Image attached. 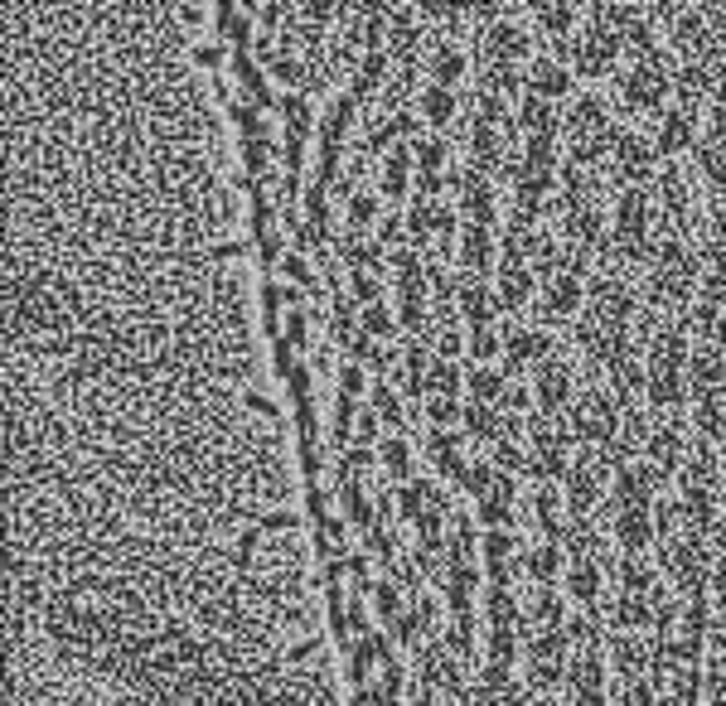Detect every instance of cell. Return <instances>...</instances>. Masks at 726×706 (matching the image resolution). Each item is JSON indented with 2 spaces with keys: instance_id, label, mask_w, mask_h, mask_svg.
Masks as SVG:
<instances>
[{
  "instance_id": "45",
  "label": "cell",
  "mask_w": 726,
  "mask_h": 706,
  "mask_svg": "<svg viewBox=\"0 0 726 706\" xmlns=\"http://www.w3.org/2000/svg\"><path fill=\"white\" fill-rule=\"evenodd\" d=\"M378 459H383V469L397 479V484H407V469H412V445H407V435H388V441L378 445Z\"/></svg>"
},
{
  "instance_id": "1",
  "label": "cell",
  "mask_w": 726,
  "mask_h": 706,
  "mask_svg": "<svg viewBox=\"0 0 726 706\" xmlns=\"http://www.w3.org/2000/svg\"><path fill=\"white\" fill-rule=\"evenodd\" d=\"M674 77H678V59L658 44V49L630 59V69L620 77V103L630 111H658L674 93Z\"/></svg>"
},
{
  "instance_id": "9",
  "label": "cell",
  "mask_w": 726,
  "mask_h": 706,
  "mask_svg": "<svg viewBox=\"0 0 726 706\" xmlns=\"http://www.w3.org/2000/svg\"><path fill=\"white\" fill-rule=\"evenodd\" d=\"M654 170H658L654 136H640V131H620L616 151H610V175H616V184H620V189H654Z\"/></svg>"
},
{
  "instance_id": "3",
  "label": "cell",
  "mask_w": 726,
  "mask_h": 706,
  "mask_svg": "<svg viewBox=\"0 0 726 706\" xmlns=\"http://www.w3.org/2000/svg\"><path fill=\"white\" fill-rule=\"evenodd\" d=\"M567 663H572V638H567V630H528V644H523L528 687L557 692L567 682Z\"/></svg>"
},
{
  "instance_id": "27",
  "label": "cell",
  "mask_w": 726,
  "mask_h": 706,
  "mask_svg": "<svg viewBox=\"0 0 726 706\" xmlns=\"http://www.w3.org/2000/svg\"><path fill=\"white\" fill-rule=\"evenodd\" d=\"M475 503H479V523H485V528H509L513 503H519V484H513V475H499Z\"/></svg>"
},
{
  "instance_id": "58",
  "label": "cell",
  "mask_w": 726,
  "mask_h": 706,
  "mask_svg": "<svg viewBox=\"0 0 726 706\" xmlns=\"http://www.w3.org/2000/svg\"><path fill=\"white\" fill-rule=\"evenodd\" d=\"M722 83H726V77H722Z\"/></svg>"
},
{
  "instance_id": "22",
  "label": "cell",
  "mask_w": 726,
  "mask_h": 706,
  "mask_svg": "<svg viewBox=\"0 0 726 706\" xmlns=\"http://www.w3.org/2000/svg\"><path fill=\"white\" fill-rule=\"evenodd\" d=\"M533 296H538V272L519 266V262H499V272H495L499 310H523V306H533Z\"/></svg>"
},
{
  "instance_id": "25",
  "label": "cell",
  "mask_w": 726,
  "mask_h": 706,
  "mask_svg": "<svg viewBox=\"0 0 726 706\" xmlns=\"http://www.w3.org/2000/svg\"><path fill=\"white\" fill-rule=\"evenodd\" d=\"M479 557H485L489 586H509L513 581V537H509V528H485V537H479Z\"/></svg>"
},
{
  "instance_id": "11",
  "label": "cell",
  "mask_w": 726,
  "mask_h": 706,
  "mask_svg": "<svg viewBox=\"0 0 726 706\" xmlns=\"http://www.w3.org/2000/svg\"><path fill=\"white\" fill-rule=\"evenodd\" d=\"M581 306H586V282H581V276H572V272L547 276L543 290H538V315H543V324L581 320Z\"/></svg>"
},
{
  "instance_id": "32",
  "label": "cell",
  "mask_w": 726,
  "mask_h": 706,
  "mask_svg": "<svg viewBox=\"0 0 726 706\" xmlns=\"http://www.w3.org/2000/svg\"><path fill=\"white\" fill-rule=\"evenodd\" d=\"M567 638H572V654H600V644H606V620H600L596 605H586V610H576L572 620H567Z\"/></svg>"
},
{
  "instance_id": "16",
  "label": "cell",
  "mask_w": 726,
  "mask_h": 706,
  "mask_svg": "<svg viewBox=\"0 0 726 706\" xmlns=\"http://www.w3.org/2000/svg\"><path fill=\"white\" fill-rule=\"evenodd\" d=\"M698 111L688 107H664V117H658V131H654V151L658 160H678V155L698 151Z\"/></svg>"
},
{
  "instance_id": "52",
  "label": "cell",
  "mask_w": 726,
  "mask_h": 706,
  "mask_svg": "<svg viewBox=\"0 0 726 706\" xmlns=\"http://www.w3.org/2000/svg\"><path fill=\"white\" fill-rule=\"evenodd\" d=\"M664 697H658V687L650 678H624L620 682V697H616V706H658Z\"/></svg>"
},
{
  "instance_id": "43",
  "label": "cell",
  "mask_w": 726,
  "mask_h": 706,
  "mask_svg": "<svg viewBox=\"0 0 726 706\" xmlns=\"http://www.w3.org/2000/svg\"><path fill=\"white\" fill-rule=\"evenodd\" d=\"M533 20H538V25H543L557 44H567V39L576 35V10H572V5H538V10H533Z\"/></svg>"
},
{
  "instance_id": "26",
  "label": "cell",
  "mask_w": 726,
  "mask_h": 706,
  "mask_svg": "<svg viewBox=\"0 0 726 706\" xmlns=\"http://www.w3.org/2000/svg\"><path fill=\"white\" fill-rule=\"evenodd\" d=\"M499 252V238L495 228H485V223H465L461 228V272H489V262H495Z\"/></svg>"
},
{
  "instance_id": "20",
  "label": "cell",
  "mask_w": 726,
  "mask_h": 706,
  "mask_svg": "<svg viewBox=\"0 0 726 706\" xmlns=\"http://www.w3.org/2000/svg\"><path fill=\"white\" fill-rule=\"evenodd\" d=\"M567 687H572L576 706L606 702V654H572V663H567Z\"/></svg>"
},
{
  "instance_id": "5",
  "label": "cell",
  "mask_w": 726,
  "mask_h": 706,
  "mask_svg": "<svg viewBox=\"0 0 726 706\" xmlns=\"http://www.w3.org/2000/svg\"><path fill=\"white\" fill-rule=\"evenodd\" d=\"M610 469L596 459V451H581L572 459V469H567L562 479V503H567V518H591L596 513L600 494H610Z\"/></svg>"
},
{
  "instance_id": "35",
  "label": "cell",
  "mask_w": 726,
  "mask_h": 706,
  "mask_svg": "<svg viewBox=\"0 0 726 706\" xmlns=\"http://www.w3.org/2000/svg\"><path fill=\"white\" fill-rule=\"evenodd\" d=\"M427 451H431V465L441 469V475H455V479H465V469H471V459L461 455V435H455V431H431Z\"/></svg>"
},
{
  "instance_id": "30",
  "label": "cell",
  "mask_w": 726,
  "mask_h": 706,
  "mask_svg": "<svg viewBox=\"0 0 726 706\" xmlns=\"http://www.w3.org/2000/svg\"><path fill=\"white\" fill-rule=\"evenodd\" d=\"M600 590H606V562H596V557H591V562H572V566H567V596H572L581 610H586V605H596Z\"/></svg>"
},
{
  "instance_id": "7",
  "label": "cell",
  "mask_w": 726,
  "mask_h": 706,
  "mask_svg": "<svg viewBox=\"0 0 726 706\" xmlns=\"http://www.w3.org/2000/svg\"><path fill=\"white\" fill-rule=\"evenodd\" d=\"M576 397H581V392H576L572 358H567L562 349L547 354L543 363L533 368V402H538V411H543V417H567Z\"/></svg>"
},
{
  "instance_id": "37",
  "label": "cell",
  "mask_w": 726,
  "mask_h": 706,
  "mask_svg": "<svg viewBox=\"0 0 726 706\" xmlns=\"http://www.w3.org/2000/svg\"><path fill=\"white\" fill-rule=\"evenodd\" d=\"M383 83H388V53L383 49H368L364 59H359V69H354L349 97H354V103H364V97H373Z\"/></svg>"
},
{
  "instance_id": "39",
  "label": "cell",
  "mask_w": 726,
  "mask_h": 706,
  "mask_svg": "<svg viewBox=\"0 0 726 706\" xmlns=\"http://www.w3.org/2000/svg\"><path fill=\"white\" fill-rule=\"evenodd\" d=\"M485 620H489V630H519L523 605L513 600L509 586H489V596H485Z\"/></svg>"
},
{
  "instance_id": "55",
  "label": "cell",
  "mask_w": 726,
  "mask_h": 706,
  "mask_svg": "<svg viewBox=\"0 0 726 706\" xmlns=\"http://www.w3.org/2000/svg\"><path fill=\"white\" fill-rule=\"evenodd\" d=\"M349 290H354V300H359V310L364 306H378V296H383V286H378L373 272H354L349 276Z\"/></svg>"
},
{
  "instance_id": "41",
  "label": "cell",
  "mask_w": 726,
  "mask_h": 706,
  "mask_svg": "<svg viewBox=\"0 0 726 706\" xmlns=\"http://www.w3.org/2000/svg\"><path fill=\"white\" fill-rule=\"evenodd\" d=\"M465 349L475 363H495V358H504V334L495 324H475V330H465Z\"/></svg>"
},
{
  "instance_id": "17",
  "label": "cell",
  "mask_w": 726,
  "mask_h": 706,
  "mask_svg": "<svg viewBox=\"0 0 726 706\" xmlns=\"http://www.w3.org/2000/svg\"><path fill=\"white\" fill-rule=\"evenodd\" d=\"M610 537H616L620 557H644L658 542L654 508H620V513H610Z\"/></svg>"
},
{
  "instance_id": "31",
  "label": "cell",
  "mask_w": 726,
  "mask_h": 706,
  "mask_svg": "<svg viewBox=\"0 0 726 706\" xmlns=\"http://www.w3.org/2000/svg\"><path fill=\"white\" fill-rule=\"evenodd\" d=\"M461 431L471 435V441H489V445H499V435L509 431V417H504L499 407H489V402H465Z\"/></svg>"
},
{
  "instance_id": "6",
  "label": "cell",
  "mask_w": 726,
  "mask_h": 706,
  "mask_svg": "<svg viewBox=\"0 0 726 706\" xmlns=\"http://www.w3.org/2000/svg\"><path fill=\"white\" fill-rule=\"evenodd\" d=\"M557 141H523L519 155L509 165V179H513V194H533V199H547L557 189Z\"/></svg>"
},
{
  "instance_id": "21",
  "label": "cell",
  "mask_w": 726,
  "mask_h": 706,
  "mask_svg": "<svg viewBox=\"0 0 726 706\" xmlns=\"http://www.w3.org/2000/svg\"><path fill=\"white\" fill-rule=\"evenodd\" d=\"M523 93L547 97V103H562V97L572 93V69H567V59H557V53L533 59L528 63V77H523Z\"/></svg>"
},
{
  "instance_id": "34",
  "label": "cell",
  "mask_w": 726,
  "mask_h": 706,
  "mask_svg": "<svg viewBox=\"0 0 726 706\" xmlns=\"http://www.w3.org/2000/svg\"><path fill=\"white\" fill-rule=\"evenodd\" d=\"M412 165H417V175H445V165H451V145H445L441 131L412 136Z\"/></svg>"
},
{
  "instance_id": "53",
  "label": "cell",
  "mask_w": 726,
  "mask_h": 706,
  "mask_svg": "<svg viewBox=\"0 0 726 706\" xmlns=\"http://www.w3.org/2000/svg\"><path fill=\"white\" fill-rule=\"evenodd\" d=\"M698 306L717 310V315H726V276L722 272H702V286H698Z\"/></svg>"
},
{
  "instance_id": "59",
  "label": "cell",
  "mask_w": 726,
  "mask_h": 706,
  "mask_svg": "<svg viewBox=\"0 0 726 706\" xmlns=\"http://www.w3.org/2000/svg\"><path fill=\"white\" fill-rule=\"evenodd\" d=\"M572 706H576V702H572Z\"/></svg>"
},
{
  "instance_id": "50",
  "label": "cell",
  "mask_w": 726,
  "mask_h": 706,
  "mask_svg": "<svg viewBox=\"0 0 726 706\" xmlns=\"http://www.w3.org/2000/svg\"><path fill=\"white\" fill-rule=\"evenodd\" d=\"M427 417H431V426L436 431H451V426H461V417H465V402L461 397H427Z\"/></svg>"
},
{
  "instance_id": "38",
  "label": "cell",
  "mask_w": 726,
  "mask_h": 706,
  "mask_svg": "<svg viewBox=\"0 0 726 706\" xmlns=\"http://www.w3.org/2000/svg\"><path fill=\"white\" fill-rule=\"evenodd\" d=\"M455 111H461V103H455V87L431 83L427 93H421V117H427V127H431V131H445V127H451Z\"/></svg>"
},
{
  "instance_id": "46",
  "label": "cell",
  "mask_w": 726,
  "mask_h": 706,
  "mask_svg": "<svg viewBox=\"0 0 726 706\" xmlns=\"http://www.w3.org/2000/svg\"><path fill=\"white\" fill-rule=\"evenodd\" d=\"M282 117H286V145L306 141V131H310V103H306V97H300V93L282 97Z\"/></svg>"
},
{
  "instance_id": "19",
  "label": "cell",
  "mask_w": 726,
  "mask_h": 706,
  "mask_svg": "<svg viewBox=\"0 0 726 706\" xmlns=\"http://www.w3.org/2000/svg\"><path fill=\"white\" fill-rule=\"evenodd\" d=\"M513 127L523 131V141H557V131H562V107L547 103V97L523 93L519 107H513Z\"/></svg>"
},
{
  "instance_id": "2",
  "label": "cell",
  "mask_w": 726,
  "mask_h": 706,
  "mask_svg": "<svg viewBox=\"0 0 726 706\" xmlns=\"http://www.w3.org/2000/svg\"><path fill=\"white\" fill-rule=\"evenodd\" d=\"M567 426H572V435L586 445V451H600L606 441H616V435H620L624 411H620V402L610 397L606 387H586L572 402V411H567Z\"/></svg>"
},
{
  "instance_id": "44",
  "label": "cell",
  "mask_w": 726,
  "mask_h": 706,
  "mask_svg": "<svg viewBox=\"0 0 726 706\" xmlns=\"http://www.w3.org/2000/svg\"><path fill=\"white\" fill-rule=\"evenodd\" d=\"M485 658H489V668L513 672V658H519V630H489L485 634Z\"/></svg>"
},
{
  "instance_id": "33",
  "label": "cell",
  "mask_w": 726,
  "mask_h": 706,
  "mask_svg": "<svg viewBox=\"0 0 726 706\" xmlns=\"http://www.w3.org/2000/svg\"><path fill=\"white\" fill-rule=\"evenodd\" d=\"M509 383H513V378H509L499 363H475L471 373H465V387H471V402H489V407H499V402H504Z\"/></svg>"
},
{
  "instance_id": "54",
  "label": "cell",
  "mask_w": 726,
  "mask_h": 706,
  "mask_svg": "<svg viewBox=\"0 0 726 706\" xmlns=\"http://www.w3.org/2000/svg\"><path fill=\"white\" fill-rule=\"evenodd\" d=\"M373 605H378V614H383V620H393V624H397V614L407 610V605H402V590H397V581H378V590H373Z\"/></svg>"
},
{
  "instance_id": "15",
  "label": "cell",
  "mask_w": 726,
  "mask_h": 706,
  "mask_svg": "<svg viewBox=\"0 0 726 706\" xmlns=\"http://www.w3.org/2000/svg\"><path fill=\"white\" fill-rule=\"evenodd\" d=\"M475 49H479V63L519 69V59H523V49H528V39H523V29L513 25V20H489V25H479Z\"/></svg>"
},
{
  "instance_id": "13",
  "label": "cell",
  "mask_w": 726,
  "mask_h": 706,
  "mask_svg": "<svg viewBox=\"0 0 726 706\" xmlns=\"http://www.w3.org/2000/svg\"><path fill=\"white\" fill-rule=\"evenodd\" d=\"M402 518L417 523V533H441L445 528V494L436 479H407L402 484Z\"/></svg>"
},
{
  "instance_id": "14",
  "label": "cell",
  "mask_w": 726,
  "mask_h": 706,
  "mask_svg": "<svg viewBox=\"0 0 726 706\" xmlns=\"http://www.w3.org/2000/svg\"><path fill=\"white\" fill-rule=\"evenodd\" d=\"M455 199H461V213L465 223H485V228H495V175L475 170L471 160L455 170Z\"/></svg>"
},
{
  "instance_id": "57",
  "label": "cell",
  "mask_w": 726,
  "mask_h": 706,
  "mask_svg": "<svg viewBox=\"0 0 726 706\" xmlns=\"http://www.w3.org/2000/svg\"><path fill=\"white\" fill-rule=\"evenodd\" d=\"M717 455H722V465H726V435H722V441H717Z\"/></svg>"
},
{
  "instance_id": "42",
  "label": "cell",
  "mask_w": 726,
  "mask_h": 706,
  "mask_svg": "<svg viewBox=\"0 0 726 706\" xmlns=\"http://www.w3.org/2000/svg\"><path fill=\"white\" fill-rule=\"evenodd\" d=\"M465 73V53L455 49L451 39L445 44H436L431 49V83H441V87H455V77Z\"/></svg>"
},
{
  "instance_id": "24",
  "label": "cell",
  "mask_w": 726,
  "mask_h": 706,
  "mask_svg": "<svg viewBox=\"0 0 726 706\" xmlns=\"http://www.w3.org/2000/svg\"><path fill=\"white\" fill-rule=\"evenodd\" d=\"M610 576H616V596H634V600H654L658 590V571L644 562V557H620L616 562V571H610Z\"/></svg>"
},
{
  "instance_id": "29",
  "label": "cell",
  "mask_w": 726,
  "mask_h": 706,
  "mask_svg": "<svg viewBox=\"0 0 726 706\" xmlns=\"http://www.w3.org/2000/svg\"><path fill=\"white\" fill-rule=\"evenodd\" d=\"M471 706H519V687H513L509 668H479V682L471 692Z\"/></svg>"
},
{
  "instance_id": "10",
  "label": "cell",
  "mask_w": 726,
  "mask_h": 706,
  "mask_svg": "<svg viewBox=\"0 0 726 706\" xmlns=\"http://www.w3.org/2000/svg\"><path fill=\"white\" fill-rule=\"evenodd\" d=\"M658 484H664V475H658L650 459H634V465L616 469V479H610V513H620V508H654V503H658Z\"/></svg>"
},
{
  "instance_id": "49",
  "label": "cell",
  "mask_w": 726,
  "mask_h": 706,
  "mask_svg": "<svg viewBox=\"0 0 726 706\" xmlns=\"http://www.w3.org/2000/svg\"><path fill=\"white\" fill-rule=\"evenodd\" d=\"M344 228H359V232H368L378 223V194H364V189H354L349 194V208H344Z\"/></svg>"
},
{
  "instance_id": "28",
  "label": "cell",
  "mask_w": 726,
  "mask_h": 706,
  "mask_svg": "<svg viewBox=\"0 0 726 706\" xmlns=\"http://www.w3.org/2000/svg\"><path fill=\"white\" fill-rule=\"evenodd\" d=\"M523 576L533 581V586H552L557 576H562V542H552V537H543V542H533L528 552H523Z\"/></svg>"
},
{
  "instance_id": "56",
  "label": "cell",
  "mask_w": 726,
  "mask_h": 706,
  "mask_svg": "<svg viewBox=\"0 0 726 706\" xmlns=\"http://www.w3.org/2000/svg\"><path fill=\"white\" fill-rule=\"evenodd\" d=\"M364 392V363H344V378H340V397H359Z\"/></svg>"
},
{
  "instance_id": "36",
  "label": "cell",
  "mask_w": 726,
  "mask_h": 706,
  "mask_svg": "<svg viewBox=\"0 0 726 706\" xmlns=\"http://www.w3.org/2000/svg\"><path fill=\"white\" fill-rule=\"evenodd\" d=\"M707 697V678L698 672V663H678L668 672V702L674 706H698Z\"/></svg>"
},
{
  "instance_id": "8",
  "label": "cell",
  "mask_w": 726,
  "mask_h": 706,
  "mask_svg": "<svg viewBox=\"0 0 726 706\" xmlns=\"http://www.w3.org/2000/svg\"><path fill=\"white\" fill-rule=\"evenodd\" d=\"M688 426L678 411H654V421H650V435H644V459L658 469V475H674L678 479V469H683V459H688Z\"/></svg>"
},
{
  "instance_id": "40",
  "label": "cell",
  "mask_w": 726,
  "mask_h": 706,
  "mask_svg": "<svg viewBox=\"0 0 726 706\" xmlns=\"http://www.w3.org/2000/svg\"><path fill=\"white\" fill-rule=\"evenodd\" d=\"M533 518H538V528L552 537H562V528H567V513H562V499H557V489L552 484H543L538 489V503H533Z\"/></svg>"
},
{
  "instance_id": "18",
  "label": "cell",
  "mask_w": 726,
  "mask_h": 706,
  "mask_svg": "<svg viewBox=\"0 0 726 706\" xmlns=\"http://www.w3.org/2000/svg\"><path fill=\"white\" fill-rule=\"evenodd\" d=\"M455 310L465 315V324H495L499 315V300H495V286L485 282L479 272H461L455 276Z\"/></svg>"
},
{
  "instance_id": "51",
  "label": "cell",
  "mask_w": 726,
  "mask_h": 706,
  "mask_svg": "<svg viewBox=\"0 0 726 706\" xmlns=\"http://www.w3.org/2000/svg\"><path fill=\"white\" fill-rule=\"evenodd\" d=\"M359 330H364L373 344H383L388 334H393V310H388L383 300H378V306H364V310H359Z\"/></svg>"
},
{
  "instance_id": "4",
  "label": "cell",
  "mask_w": 726,
  "mask_h": 706,
  "mask_svg": "<svg viewBox=\"0 0 726 706\" xmlns=\"http://www.w3.org/2000/svg\"><path fill=\"white\" fill-rule=\"evenodd\" d=\"M557 59H567V69L576 77H606L620 59V39L586 20V29H576L567 44H557Z\"/></svg>"
},
{
  "instance_id": "23",
  "label": "cell",
  "mask_w": 726,
  "mask_h": 706,
  "mask_svg": "<svg viewBox=\"0 0 726 706\" xmlns=\"http://www.w3.org/2000/svg\"><path fill=\"white\" fill-rule=\"evenodd\" d=\"M610 663H616L620 672V682L624 678H650V668H654V638H644V634H610Z\"/></svg>"
},
{
  "instance_id": "48",
  "label": "cell",
  "mask_w": 726,
  "mask_h": 706,
  "mask_svg": "<svg viewBox=\"0 0 726 706\" xmlns=\"http://www.w3.org/2000/svg\"><path fill=\"white\" fill-rule=\"evenodd\" d=\"M461 383H465V373L455 368V358H436L431 363V387H427V397L436 392V397H461Z\"/></svg>"
},
{
  "instance_id": "47",
  "label": "cell",
  "mask_w": 726,
  "mask_h": 706,
  "mask_svg": "<svg viewBox=\"0 0 726 706\" xmlns=\"http://www.w3.org/2000/svg\"><path fill=\"white\" fill-rule=\"evenodd\" d=\"M368 407L378 411V421L402 426V397H397V387H393V383H383V378H378V383L368 387Z\"/></svg>"
},
{
  "instance_id": "12",
  "label": "cell",
  "mask_w": 726,
  "mask_h": 706,
  "mask_svg": "<svg viewBox=\"0 0 726 706\" xmlns=\"http://www.w3.org/2000/svg\"><path fill=\"white\" fill-rule=\"evenodd\" d=\"M547 354H557L547 330H538V324H513V330H504V358H499V368L509 378H519L523 368H538Z\"/></svg>"
}]
</instances>
